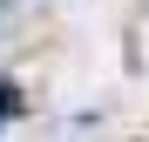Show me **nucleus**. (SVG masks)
Listing matches in <instances>:
<instances>
[{
	"instance_id": "obj_1",
	"label": "nucleus",
	"mask_w": 149,
	"mask_h": 142,
	"mask_svg": "<svg viewBox=\"0 0 149 142\" xmlns=\"http://www.w3.org/2000/svg\"><path fill=\"white\" fill-rule=\"evenodd\" d=\"M14 115V81H0V122Z\"/></svg>"
}]
</instances>
